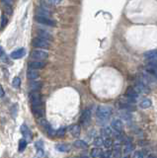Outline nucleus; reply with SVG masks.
I'll return each instance as SVG.
<instances>
[{"mask_svg": "<svg viewBox=\"0 0 157 158\" xmlns=\"http://www.w3.org/2000/svg\"><path fill=\"white\" fill-rule=\"evenodd\" d=\"M31 57L34 60H37V61H45L48 57V53L45 51H43V49H36V51L32 52Z\"/></svg>", "mask_w": 157, "mask_h": 158, "instance_id": "nucleus-2", "label": "nucleus"}, {"mask_svg": "<svg viewBox=\"0 0 157 158\" xmlns=\"http://www.w3.org/2000/svg\"><path fill=\"white\" fill-rule=\"evenodd\" d=\"M101 132H102V135H103L106 136V138H107V137H110L111 135H112V128L109 127H103V128H102V131H101Z\"/></svg>", "mask_w": 157, "mask_h": 158, "instance_id": "nucleus-24", "label": "nucleus"}, {"mask_svg": "<svg viewBox=\"0 0 157 158\" xmlns=\"http://www.w3.org/2000/svg\"><path fill=\"white\" fill-rule=\"evenodd\" d=\"M21 132L22 135H24V137H25V139H30V138L32 137V132L30 131V128H29L26 125H23L21 127Z\"/></svg>", "mask_w": 157, "mask_h": 158, "instance_id": "nucleus-15", "label": "nucleus"}, {"mask_svg": "<svg viewBox=\"0 0 157 158\" xmlns=\"http://www.w3.org/2000/svg\"><path fill=\"white\" fill-rule=\"evenodd\" d=\"M56 148L60 152H67L70 150V146L67 144H57Z\"/></svg>", "mask_w": 157, "mask_h": 158, "instance_id": "nucleus-22", "label": "nucleus"}, {"mask_svg": "<svg viewBox=\"0 0 157 158\" xmlns=\"http://www.w3.org/2000/svg\"><path fill=\"white\" fill-rule=\"evenodd\" d=\"M91 121V110L90 109H86L84 112L82 113V116L80 118V123L82 126H88Z\"/></svg>", "mask_w": 157, "mask_h": 158, "instance_id": "nucleus-7", "label": "nucleus"}, {"mask_svg": "<svg viewBox=\"0 0 157 158\" xmlns=\"http://www.w3.org/2000/svg\"><path fill=\"white\" fill-rule=\"evenodd\" d=\"M4 56H5V52H4L2 47H0V57H3Z\"/></svg>", "mask_w": 157, "mask_h": 158, "instance_id": "nucleus-35", "label": "nucleus"}, {"mask_svg": "<svg viewBox=\"0 0 157 158\" xmlns=\"http://www.w3.org/2000/svg\"><path fill=\"white\" fill-rule=\"evenodd\" d=\"M80 131H81L80 127L78 126V125H73L69 128V131H70V133L73 136H78V135H80Z\"/></svg>", "mask_w": 157, "mask_h": 158, "instance_id": "nucleus-19", "label": "nucleus"}, {"mask_svg": "<svg viewBox=\"0 0 157 158\" xmlns=\"http://www.w3.org/2000/svg\"><path fill=\"white\" fill-rule=\"evenodd\" d=\"M93 143H94L95 146H97L98 148H100L102 145H104V139H103L101 136H98L94 139V142H93Z\"/></svg>", "mask_w": 157, "mask_h": 158, "instance_id": "nucleus-26", "label": "nucleus"}, {"mask_svg": "<svg viewBox=\"0 0 157 158\" xmlns=\"http://www.w3.org/2000/svg\"><path fill=\"white\" fill-rule=\"evenodd\" d=\"M101 158H112V152L111 151L103 152V155H102Z\"/></svg>", "mask_w": 157, "mask_h": 158, "instance_id": "nucleus-33", "label": "nucleus"}, {"mask_svg": "<svg viewBox=\"0 0 157 158\" xmlns=\"http://www.w3.org/2000/svg\"><path fill=\"white\" fill-rule=\"evenodd\" d=\"M132 148H134V146H132L130 142H126L124 145V153L125 154H129V153L132 150Z\"/></svg>", "mask_w": 157, "mask_h": 158, "instance_id": "nucleus-27", "label": "nucleus"}, {"mask_svg": "<svg viewBox=\"0 0 157 158\" xmlns=\"http://www.w3.org/2000/svg\"><path fill=\"white\" fill-rule=\"evenodd\" d=\"M37 35H38V38L43 39V40H46V41H48V42L52 40V35L51 33L45 31V30H38Z\"/></svg>", "mask_w": 157, "mask_h": 158, "instance_id": "nucleus-12", "label": "nucleus"}, {"mask_svg": "<svg viewBox=\"0 0 157 158\" xmlns=\"http://www.w3.org/2000/svg\"><path fill=\"white\" fill-rule=\"evenodd\" d=\"M42 86H43V83L41 81H33L30 84V88L32 92H39V90L42 88Z\"/></svg>", "mask_w": 157, "mask_h": 158, "instance_id": "nucleus-18", "label": "nucleus"}, {"mask_svg": "<svg viewBox=\"0 0 157 158\" xmlns=\"http://www.w3.org/2000/svg\"><path fill=\"white\" fill-rule=\"evenodd\" d=\"M7 22H8V20H7V18H6V16H3L1 17V26H5V25L7 24Z\"/></svg>", "mask_w": 157, "mask_h": 158, "instance_id": "nucleus-34", "label": "nucleus"}, {"mask_svg": "<svg viewBox=\"0 0 157 158\" xmlns=\"http://www.w3.org/2000/svg\"><path fill=\"white\" fill-rule=\"evenodd\" d=\"M74 146L77 147V148H83V149H84V148L88 147V144L83 140H76L74 142Z\"/></svg>", "mask_w": 157, "mask_h": 158, "instance_id": "nucleus-25", "label": "nucleus"}, {"mask_svg": "<svg viewBox=\"0 0 157 158\" xmlns=\"http://www.w3.org/2000/svg\"><path fill=\"white\" fill-rule=\"evenodd\" d=\"M144 56L147 59L149 60H155L157 61V49H153V51H149L144 53Z\"/></svg>", "mask_w": 157, "mask_h": 158, "instance_id": "nucleus-17", "label": "nucleus"}, {"mask_svg": "<svg viewBox=\"0 0 157 158\" xmlns=\"http://www.w3.org/2000/svg\"><path fill=\"white\" fill-rule=\"evenodd\" d=\"M12 85L15 88H19L21 85V79L19 77H15L13 79V81H12Z\"/></svg>", "mask_w": 157, "mask_h": 158, "instance_id": "nucleus-28", "label": "nucleus"}, {"mask_svg": "<svg viewBox=\"0 0 157 158\" xmlns=\"http://www.w3.org/2000/svg\"><path fill=\"white\" fill-rule=\"evenodd\" d=\"M3 96H4V90H3L2 86L0 85V98H1V97H3Z\"/></svg>", "mask_w": 157, "mask_h": 158, "instance_id": "nucleus-36", "label": "nucleus"}, {"mask_svg": "<svg viewBox=\"0 0 157 158\" xmlns=\"http://www.w3.org/2000/svg\"><path fill=\"white\" fill-rule=\"evenodd\" d=\"M65 131H66L65 127H60V130H57V131H56V135H57V136H60V137H61V136H63V135H65Z\"/></svg>", "mask_w": 157, "mask_h": 158, "instance_id": "nucleus-30", "label": "nucleus"}, {"mask_svg": "<svg viewBox=\"0 0 157 158\" xmlns=\"http://www.w3.org/2000/svg\"><path fill=\"white\" fill-rule=\"evenodd\" d=\"M112 115V108L108 106H99L97 109L96 116L99 121H107Z\"/></svg>", "mask_w": 157, "mask_h": 158, "instance_id": "nucleus-1", "label": "nucleus"}, {"mask_svg": "<svg viewBox=\"0 0 157 158\" xmlns=\"http://www.w3.org/2000/svg\"><path fill=\"white\" fill-rule=\"evenodd\" d=\"M104 145L107 147V148H110L112 145H113V140L111 137H107L104 139Z\"/></svg>", "mask_w": 157, "mask_h": 158, "instance_id": "nucleus-29", "label": "nucleus"}, {"mask_svg": "<svg viewBox=\"0 0 157 158\" xmlns=\"http://www.w3.org/2000/svg\"><path fill=\"white\" fill-rule=\"evenodd\" d=\"M32 44L35 48H51V43L41 38H35L33 40Z\"/></svg>", "mask_w": 157, "mask_h": 158, "instance_id": "nucleus-3", "label": "nucleus"}, {"mask_svg": "<svg viewBox=\"0 0 157 158\" xmlns=\"http://www.w3.org/2000/svg\"><path fill=\"white\" fill-rule=\"evenodd\" d=\"M111 127L115 131L119 133L122 132V131H124V123H122L120 118H114L111 123Z\"/></svg>", "mask_w": 157, "mask_h": 158, "instance_id": "nucleus-8", "label": "nucleus"}, {"mask_svg": "<svg viewBox=\"0 0 157 158\" xmlns=\"http://www.w3.org/2000/svg\"><path fill=\"white\" fill-rule=\"evenodd\" d=\"M132 158H144L143 157V153L141 151H135L132 155Z\"/></svg>", "mask_w": 157, "mask_h": 158, "instance_id": "nucleus-31", "label": "nucleus"}, {"mask_svg": "<svg viewBox=\"0 0 157 158\" xmlns=\"http://www.w3.org/2000/svg\"><path fill=\"white\" fill-rule=\"evenodd\" d=\"M126 97L127 98H130V99H134L139 95V93L137 92V90L134 88V87H130L129 89L126 90Z\"/></svg>", "mask_w": 157, "mask_h": 158, "instance_id": "nucleus-14", "label": "nucleus"}, {"mask_svg": "<svg viewBox=\"0 0 157 158\" xmlns=\"http://www.w3.org/2000/svg\"><path fill=\"white\" fill-rule=\"evenodd\" d=\"M35 145H36V147L38 148L39 150H43V141H41V140L37 141Z\"/></svg>", "mask_w": 157, "mask_h": 158, "instance_id": "nucleus-32", "label": "nucleus"}, {"mask_svg": "<svg viewBox=\"0 0 157 158\" xmlns=\"http://www.w3.org/2000/svg\"><path fill=\"white\" fill-rule=\"evenodd\" d=\"M32 109H33V114L35 115L36 118H43V116H45V110H43V104L34 105V106H32Z\"/></svg>", "mask_w": 157, "mask_h": 158, "instance_id": "nucleus-6", "label": "nucleus"}, {"mask_svg": "<svg viewBox=\"0 0 157 158\" xmlns=\"http://www.w3.org/2000/svg\"><path fill=\"white\" fill-rule=\"evenodd\" d=\"M151 105H152L151 100H150V99H147V98L143 99V100L140 102V107L142 109H148V108L151 107Z\"/></svg>", "mask_w": 157, "mask_h": 158, "instance_id": "nucleus-21", "label": "nucleus"}, {"mask_svg": "<svg viewBox=\"0 0 157 158\" xmlns=\"http://www.w3.org/2000/svg\"><path fill=\"white\" fill-rule=\"evenodd\" d=\"M36 22H38L39 24H42V25H46V26H50V27H56V21H53L52 19L50 18H47V17H39L36 16L35 17Z\"/></svg>", "mask_w": 157, "mask_h": 158, "instance_id": "nucleus-5", "label": "nucleus"}, {"mask_svg": "<svg viewBox=\"0 0 157 158\" xmlns=\"http://www.w3.org/2000/svg\"><path fill=\"white\" fill-rule=\"evenodd\" d=\"M36 14L39 17H47L48 18V16H50L52 12L48 9V7H41V8L37 9Z\"/></svg>", "mask_w": 157, "mask_h": 158, "instance_id": "nucleus-13", "label": "nucleus"}, {"mask_svg": "<svg viewBox=\"0 0 157 158\" xmlns=\"http://www.w3.org/2000/svg\"><path fill=\"white\" fill-rule=\"evenodd\" d=\"M27 77L28 79H30L32 81H36V79L40 77V73L37 70H33V69H29V71L27 73Z\"/></svg>", "mask_w": 157, "mask_h": 158, "instance_id": "nucleus-16", "label": "nucleus"}, {"mask_svg": "<svg viewBox=\"0 0 157 158\" xmlns=\"http://www.w3.org/2000/svg\"><path fill=\"white\" fill-rule=\"evenodd\" d=\"M30 100H31V103H32V106L39 105V104H43L41 95H40V93H39V92H31Z\"/></svg>", "mask_w": 157, "mask_h": 158, "instance_id": "nucleus-9", "label": "nucleus"}, {"mask_svg": "<svg viewBox=\"0 0 157 158\" xmlns=\"http://www.w3.org/2000/svg\"><path fill=\"white\" fill-rule=\"evenodd\" d=\"M27 144H28V142H27V140L25 139V138H22V139L19 140V151L23 152L24 150L26 149Z\"/></svg>", "mask_w": 157, "mask_h": 158, "instance_id": "nucleus-23", "label": "nucleus"}, {"mask_svg": "<svg viewBox=\"0 0 157 158\" xmlns=\"http://www.w3.org/2000/svg\"><path fill=\"white\" fill-rule=\"evenodd\" d=\"M145 72L152 76L157 77V61L150 60L145 66Z\"/></svg>", "mask_w": 157, "mask_h": 158, "instance_id": "nucleus-4", "label": "nucleus"}, {"mask_svg": "<svg viewBox=\"0 0 157 158\" xmlns=\"http://www.w3.org/2000/svg\"><path fill=\"white\" fill-rule=\"evenodd\" d=\"M82 158H89V157H86V156H85V157H82Z\"/></svg>", "mask_w": 157, "mask_h": 158, "instance_id": "nucleus-37", "label": "nucleus"}, {"mask_svg": "<svg viewBox=\"0 0 157 158\" xmlns=\"http://www.w3.org/2000/svg\"><path fill=\"white\" fill-rule=\"evenodd\" d=\"M46 66V62L45 61H30L29 62V67L30 69H33V70H38V69H42Z\"/></svg>", "mask_w": 157, "mask_h": 158, "instance_id": "nucleus-11", "label": "nucleus"}, {"mask_svg": "<svg viewBox=\"0 0 157 158\" xmlns=\"http://www.w3.org/2000/svg\"><path fill=\"white\" fill-rule=\"evenodd\" d=\"M26 56V49L22 48H19V49H16V51H14L11 52L10 56L13 58V59H20L22 57H24Z\"/></svg>", "mask_w": 157, "mask_h": 158, "instance_id": "nucleus-10", "label": "nucleus"}, {"mask_svg": "<svg viewBox=\"0 0 157 158\" xmlns=\"http://www.w3.org/2000/svg\"><path fill=\"white\" fill-rule=\"evenodd\" d=\"M103 155V151L101 148H94L91 151V156L93 158H101Z\"/></svg>", "mask_w": 157, "mask_h": 158, "instance_id": "nucleus-20", "label": "nucleus"}]
</instances>
